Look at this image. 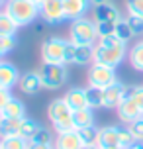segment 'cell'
<instances>
[{
    "label": "cell",
    "mask_w": 143,
    "mask_h": 149,
    "mask_svg": "<svg viewBox=\"0 0 143 149\" xmlns=\"http://www.w3.org/2000/svg\"><path fill=\"white\" fill-rule=\"evenodd\" d=\"M126 57H128V47L116 36L98 37V41L94 43V63L116 69Z\"/></svg>",
    "instance_id": "1"
},
{
    "label": "cell",
    "mask_w": 143,
    "mask_h": 149,
    "mask_svg": "<svg viewBox=\"0 0 143 149\" xmlns=\"http://www.w3.org/2000/svg\"><path fill=\"white\" fill-rule=\"evenodd\" d=\"M47 116L51 120L55 134H67V132L76 130L75 122H73V110L65 98H53L47 106Z\"/></svg>",
    "instance_id": "2"
},
{
    "label": "cell",
    "mask_w": 143,
    "mask_h": 149,
    "mask_svg": "<svg viewBox=\"0 0 143 149\" xmlns=\"http://www.w3.org/2000/svg\"><path fill=\"white\" fill-rule=\"evenodd\" d=\"M20 28L33 24L39 18V4L31 0H6V4L2 8Z\"/></svg>",
    "instance_id": "3"
},
{
    "label": "cell",
    "mask_w": 143,
    "mask_h": 149,
    "mask_svg": "<svg viewBox=\"0 0 143 149\" xmlns=\"http://www.w3.org/2000/svg\"><path fill=\"white\" fill-rule=\"evenodd\" d=\"M71 41L76 45H94L98 41V31H96V22L90 18H78L71 22L69 28Z\"/></svg>",
    "instance_id": "4"
},
{
    "label": "cell",
    "mask_w": 143,
    "mask_h": 149,
    "mask_svg": "<svg viewBox=\"0 0 143 149\" xmlns=\"http://www.w3.org/2000/svg\"><path fill=\"white\" fill-rule=\"evenodd\" d=\"M65 37L53 36L41 43V61L43 65H65V49H67Z\"/></svg>",
    "instance_id": "5"
},
{
    "label": "cell",
    "mask_w": 143,
    "mask_h": 149,
    "mask_svg": "<svg viewBox=\"0 0 143 149\" xmlns=\"http://www.w3.org/2000/svg\"><path fill=\"white\" fill-rule=\"evenodd\" d=\"M41 81H43V88L59 90L61 86H65L67 81H69L67 65H43Z\"/></svg>",
    "instance_id": "6"
},
{
    "label": "cell",
    "mask_w": 143,
    "mask_h": 149,
    "mask_svg": "<svg viewBox=\"0 0 143 149\" xmlns=\"http://www.w3.org/2000/svg\"><path fill=\"white\" fill-rule=\"evenodd\" d=\"M88 86H96V88H106L112 82H116V69L108 67V65H100V63H92L88 69Z\"/></svg>",
    "instance_id": "7"
},
{
    "label": "cell",
    "mask_w": 143,
    "mask_h": 149,
    "mask_svg": "<svg viewBox=\"0 0 143 149\" xmlns=\"http://www.w3.org/2000/svg\"><path fill=\"white\" fill-rule=\"evenodd\" d=\"M39 18L49 26H57L65 18V10H63V0H45L39 6Z\"/></svg>",
    "instance_id": "8"
},
{
    "label": "cell",
    "mask_w": 143,
    "mask_h": 149,
    "mask_svg": "<svg viewBox=\"0 0 143 149\" xmlns=\"http://www.w3.org/2000/svg\"><path fill=\"white\" fill-rule=\"evenodd\" d=\"M126 86H128V84L116 81V82H112L110 86L102 88V108H118V104L124 100Z\"/></svg>",
    "instance_id": "9"
},
{
    "label": "cell",
    "mask_w": 143,
    "mask_h": 149,
    "mask_svg": "<svg viewBox=\"0 0 143 149\" xmlns=\"http://www.w3.org/2000/svg\"><path fill=\"white\" fill-rule=\"evenodd\" d=\"M96 145L100 149H120V126H104L98 130Z\"/></svg>",
    "instance_id": "10"
},
{
    "label": "cell",
    "mask_w": 143,
    "mask_h": 149,
    "mask_svg": "<svg viewBox=\"0 0 143 149\" xmlns=\"http://www.w3.org/2000/svg\"><path fill=\"white\" fill-rule=\"evenodd\" d=\"M18 86H20V90H22L24 94H28V96L37 94L39 90L43 88L41 73H35V71H28V73H24L22 77H20V81H18Z\"/></svg>",
    "instance_id": "11"
},
{
    "label": "cell",
    "mask_w": 143,
    "mask_h": 149,
    "mask_svg": "<svg viewBox=\"0 0 143 149\" xmlns=\"http://www.w3.org/2000/svg\"><path fill=\"white\" fill-rule=\"evenodd\" d=\"M20 71L16 65H12L10 61H0V88L10 90L12 86L18 84L20 81Z\"/></svg>",
    "instance_id": "12"
},
{
    "label": "cell",
    "mask_w": 143,
    "mask_h": 149,
    "mask_svg": "<svg viewBox=\"0 0 143 149\" xmlns=\"http://www.w3.org/2000/svg\"><path fill=\"white\" fill-rule=\"evenodd\" d=\"M118 118L124 122V124H131V122H135L137 118H141L143 116V112H141V108L131 100V98H124L120 104H118Z\"/></svg>",
    "instance_id": "13"
},
{
    "label": "cell",
    "mask_w": 143,
    "mask_h": 149,
    "mask_svg": "<svg viewBox=\"0 0 143 149\" xmlns=\"http://www.w3.org/2000/svg\"><path fill=\"white\" fill-rule=\"evenodd\" d=\"M90 0H63V10H65V18L67 20H78L83 18L88 8H90Z\"/></svg>",
    "instance_id": "14"
},
{
    "label": "cell",
    "mask_w": 143,
    "mask_h": 149,
    "mask_svg": "<svg viewBox=\"0 0 143 149\" xmlns=\"http://www.w3.org/2000/svg\"><path fill=\"white\" fill-rule=\"evenodd\" d=\"M120 20H121V12L116 8V4H112V2L94 6V22H114V24H118Z\"/></svg>",
    "instance_id": "15"
},
{
    "label": "cell",
    "mask_w": 143,
    "mask_h": 149,
    "mask_svg": "<svg viewBox=\"0 0 143 149\" xmlns=\"http://www.w3.org/2000/svg\"><path fill=\"white\" fill-rule=\"evenodd\" d=\"M65 100L67 104L71 106V110H83V108H88V100H86V88H81V86H73L65 92Z\"/></svg>",
    "instance_id": "16"
},
{
    "label": "cell",
    "mask_w": 143,
    "mask_h": 149,
    "mask_svg": "<svg viewBox=\"0 0 143 149\" xmlns=\"http://www.w3.org/2000/svg\"><path fill=\"white\" fill-rule=\"evenodd\" d=\"M53 147L55 149H83V141H81V137L76 134V130H73V132H67V134H57Z\"/></svg>",
    "instance_id": "17"
},
{
    "label": "cell",
    "mask_w": 143,
    "mask_h": 149,
    "mask_svg": "<svg viewBox=\"0 0 143 149\" xmlns=\"http://www.w3.org/2000/svg\"><path fill=\"white\" fill-rule=\"evenodd\" d=\"M0 116H2V118H18V120H22V118H26V106H24L22 100H18V98L12 96L6 102V106L2 108Z\"/></svg>",
    "instance_id": "18"
},
{
    "label": "cell",
    "mask_w": 143,
    "mask_h": 149,
    "mask_svg": "<svg viewBox=\"0 0 143 149\" xmlns=\"http://www.w3.org/2000/svg\"><path fill=\"white\" fill-rule=\"evenodd\" d=\"M94 63V45H76L75 51V63L78 67H86Z\"/></svg>",
    "instance_id": "19"
},
{
    "label": "cell",
    "mask_w": 143,
    "mask_h": 149,
    "mask_svg": "<svg viewBox=\"0 0 143 149\" xmlns=\"http://www.w3.org/2000/svg\"><path fill=\"white\" fill-rule=\"evenodd\" d=\"M73 122H75L76 130L94 126V110H92V108H83V110L73 112Z\"/></svg>",
    "instance_id": "20"
},
{
    "label": "cell",
    "mask_w": 143,
    "mask_h": 149,
    "mask_svg": "<svg viewBox=\"0 0 143 149\" xmlns=\"http://www.w3.org/2000/svg\"><path fill=\"white\" fill-rule=\"evenodd\" d=\"M20 122L18 118H2L0 116V139L10 135H20Z\"/></svg>",
    "instance_id": "21"
},
{
    "label": "cell",
    "mask_w": 143,
    "mask_h": 149,
    "mask_svg": "<svg viewBox=\"0 0 143 149\" xmlns=\"http://www.w3.org/2000/svg\"><path fill=\"white\" fill-rule=\"evenodd\" d=\"M128 57H129V65L143 73V41H137L135 45H131V49L128 51Z\"/></svg>",
    "instance_id": "22"
},
{
    "label": "cell",
    "mask_w": 143,
    "mask_h": 149,
    "mask_svg": "<svg viewBox=\"0 0 143 149\" xmlns=\"http://www.w3.org/2000/svg\"><path fill=\"white\" fill-rule=\"evenodd\" d=\"M41 127V124L39 122H35L33 118H22V122H20V135L22 137H26L28 141H31V137L37 134V130Z\"/></svg>",
    "instance_id": "23"
},
{
    "label": "cell",
    "mask_w": 143,
    "mask_h": 149,
    "mask_svg": "<svg viewBox=\"0 0 143 149\" xmlns=\"http://www.w3.org/2000/svg\"><path fill=\"white\" fill-rule=\"evenodd\" d=\"M18 28H20V26H18L4 10H0V36H16Z\"/></svg>",
    "instance_id": "24"
},
{
    "label": "cell",
    "mask_w": 143,
    "mask_h": 149,
    "mask_svg": "<svg viewBox=\"0 0 143 149\" xmlns=\"http://www.w3.org/2000/svg\"><path fill=\"white\" fill-rule=\"evenodd\" d=\"M0 145H2V149H28L30 141L22 135H10V137H2Z\"/></svg>",
    "instance_id": "25"
},
{
    "label": "cell",
    "mask_w": 143,
    "mask_h": 149,
    "mask_svg": "<svg viewBox=\"0 0 143 149\" xmlns=\"http://www.w3.org/2000/svg\"><path fill=\"white\" fill-rule=\"evenodd\" d=\"M98 130H100V127H96V126H88V127H81V130H76V134H78V137H81L83 145H92V143H96Z\"/></svg>",
    "instance_id": "26"
},
{
    "label": "cell",
    "mask_w": 143,
    "mask_h": 149,
    "mask_svg": "<svg viewBox=\"0 0 143 149\" xmlns=\"http://www.w3.org/2000/svg\"><path fill=\"white\" fill-rule=\"evenodd\" d=\"M114 36L118 37V39H121L124 43H128L131 37H135L133 36V31H131V28H129V24L126 18H121L120 22L116 24V31H114Z\"/></svg>",
    "instance_id": "27"
},
{
    "label": "cell",
    "mask_w": 143,
    "mask_h": 149,
    "mask_svg": "<svg viewBox=\"0 0 143 149\" xmlns=\"http://www.w3.org/2000/svg\"><path fill=\"white\" fill-rule=\"evenodd\" d=\"M86 100H88V108H92V110L102 108V88L88 86L86 88Z\"/></svg>",
    "instance_id": "28"
},
{
    "label": "cell",
    "mask_w": 143,
    "mask_h": 149,
    "mask_svg": "<svg viewBox=\"0 0 143 149\" xmlns=\"http://www.w3.org/2000/svg\"><path fill=\"white\" fill-rule=\"evenodd\" d=\"M31 143H45V145H53L55 143V137H53V132L49 127H39L37 134L31 137Z\"/></svg>",
    "instance_id": "29"
},
{
    "label": "cell",
    "mask_w": 143,
    "mask_h": 149,
    "mask_svg": "<svg viewBox=\"0 0 143 149\" xmlns=\"http://www.w3.org/2000/svg\"><path fill=\"white\" fill-rule=\"evenodd\" d=\"M124 98H131L143 112V86H126Z\"/></svg>",
    "instance_id": "30"
},
{
    "label": "cell",
    "mask_w": 143,
    "mask_h": 149,
    "mask_svg": "<svg viewBox=\"0 0 143 149\" xmlns=\"http://www.w3.org/2000/svg\"><path fill=\"white\" fill-rule=\"evenodd\" d=\"M16 47H18V37L16 36H0V51L4 55L14 51Z\"/></svg>",
    "instance_id": "31"
},
{
    "label": "cell",
    "mask_w": 143,
    "mask_h": 149,
    "mask_svg": "<svg viewBox=\"0 0 143 149\" xmlns=\"http://www.w3.org/2000/svg\"><path fill=\"white\" fill-rule=\"evenodd\" d=\"M133 143H137V139L129 132V127H120V149H129Z\"/></svg>",
    "instance_id": "32"
},
{
    "label": "cell",
    "mask_w": 143,
    "mask_h": 149,
    "mask_svg": "<svg viewBox=\"0 0 143 149\" xmlns=\"http://www.w3.org/2000/svg\"><path fill=\"white\" fill-rule=\"evenodd\" d=\"M128 24L131 31H133V36H143V18L141 16H135V14H128Z\"/></svg>",
    "instance_id": "33"
},
{
    "label": "cell",
    "mask_w": 143,
    "mask_h": 149,
    "mask_svg": "<svg viewBox=\"0 0 143 149\" xmlns=\"http://www.w3.org/2000/svg\"><path fill=\"white\" fill-rule=\"evenodd\" d=\"M96 31H98V37L114 36V31H116V24H114V22H96Z\"/></svg>",
    "instance_id": "34"
},
{
    "label": "cell",
    "mask_w": 143,
    "mask_h": 149,
    "mask_svg": "<svg viewBox=\"0 0 143 149\" xmlns=\"http://www.w3.org/2000/svg\"><path fill=\"white\" fill-rule=\"evenodd\" d=\"M128 127H129V132L133 134V137H135L137 141H143V116L137 118L135 122H131Z\"/></svg>",
    "instance_id": "35"
},
{
    "label": "cell",
    "mask_w": 143,
    "mask_h": 149,
    "mask_svg": "<svg viewBox=\"0 0 143 149\" xmlns=\"http://www.w3.org/2000/svg\"><path fill=\"white\" fill-rule=\"evenodd\" d=\"M128 14H135L143 18V0H126Z\"/></svg>",
    "instance_id": "36"
},
{
    "label": "cell",
    "mask_w": 143,
    "mask_h": 149,
    "mask_svg": "<svg viewBox=\"0 0 143 149\" xmlns=\"http://www.w3.org/2000/svg\"><path fill=\"white\" fill-rule=\"evenodd\" d=\"M75 51H76V43H73V41L69 39L67 49H65V65H73V63H75Z\"/></svg>",
    "instance_id": "37"
},
{
    "label": "cell",
    "mask_w": 143,
    "mask_h": 149,
    "mask_svg": "<svg viewBox=\"0 0 143 149\" xmlns=\"http://www.w3.org/2000/svg\"><path fill=\"white\" fill-rule=\"evenodd\" d=\"M12 98V94H10V90L6 88H0V112H2V108L6 106V102Z\"/></svg>",
    "instance_id": "38"
},
{
    "label": "cell",
    "mask_w": 143,
    "mask_h": 149,
    "mask_svg": "<svg viewBox=\"0 0 143 149\" xmlns=\"http://www.w3.org/2000/svg\"><path fill=\"white\" fill-rule=\"evenodd\" d=\"M28 149H55L53 145H45V143H31L28 145Z\"/></svg>",
    "instance_id": "39"
},
{
    "label": "cell",
    "mask_w": 143,
    "mask_h": 149,
    "mask_svg": "<svg viewBox=\"0 0 143 149\" xmlns=\"http://www.w3.org/2000/svg\"><path fill=\"white\" fill-rule=\"evenodd\" d=\"M92 6H98V4H106V2H110V0H90Z\"/></svg>",
    "instance_id": "40"
},
{
    "label": "cell",
    "mask_w": 143,
    "mask_h": 149,
    "mask_svg": "<svg viewBox=\"0 0 143 149\" xmlns=\"http://www.w3.org/2000/svg\"><path fill=\"white\" fill-rule=\"evenodd\" d=\"M129 149H143V141H137V143H133Z\"/></svg>",
    "instance_id": "41"
},
{
    "label": "cell",
    "mask_w": 143,
    "mask_h": 149,
    "mask_svg": "<svg viewBox=\"0 0 143 149\" xmlns=\"http://www.w3.org/2000/svg\"><path fill=\"white\" fill-rule=\"evenodd\" d=\"M83 149H100V147H98L96 143H92V145H83Z\"/></svg>",
    "instance_id": "42"
},
{
    "label": "cell",
    "mask_w": 143,
    "mask_h": 149,
    "mask_svg": "<svg viewBox=\"0 0 143 149\" xmlns=\"http://www.w3.org/2000/svg\"><path fill=\"white\" fill-rule=\"evenodd\" d=\"M4 4H6V0H0V10L4 8Z\"/></svg>",
    "instance_id": "43"
},
{
    "label": "cell",
    "mask_w": 143,
    "mask_h": 149,
    "mask_svg": "<svg viewBox=\"0 0 143 149\" xmlns=\"http://www.w3.org/2000/svg\"><path fill=\"white\" fill-rule=\"evenodd\" d=\"M31 2H35V4H41V0H31Z\"/></svg>",
    "instance_id": "44"
},
{
    "label": "cell",
    "mask_w": 143,
    "mask_h": 149,
    "mask_svg": "<svg viewBox=\"0 0 143 149\" xmlns=\"http://www.w3.org/2000/svg\"><path fill=\"white\" fill-rule=\"evenodd\" d=\"M2 55H4V53H2V51H0V61H2Z\"/></svg>",
    "instance_id": "45"
},
{
    "label": "cell",
    "mask_w": 143,
    "mask_h": 149,
    "mask_svg": "<svg viewBox=\"0 0 143 149\" xmlns=\"http://www.w3.org/2000/svg\"><path fill=\"white\" fill-rule=\"evenodd\" d=\"M43 2H45V0H41V4H43ZM41 4H39V6H41Z\"/></svg>",
    "instance_id": "46"
},
{
    "label": "cell",
    "mask_w": 143,
    "mask_h": 149,
    "mask_svg": "<svg viewBox=\"0 0 143 149\" xmlns=\"http://www.w3.org/2000/svg\"><path fill=\"white\" fill-rule=\"evenodd\" d=\"M0 149H2V145H0Z\"/></svg>",
    "instance_id": "47"
}]
</instances>
